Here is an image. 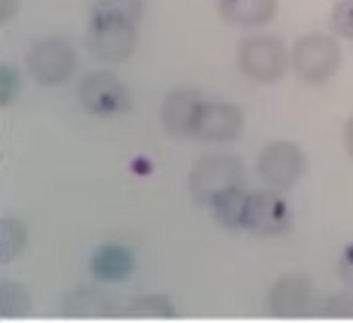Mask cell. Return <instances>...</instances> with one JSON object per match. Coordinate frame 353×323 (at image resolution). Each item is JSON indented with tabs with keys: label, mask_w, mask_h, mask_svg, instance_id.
I'll return each instance as SVG.
<instances>
[{
	"label": "cell",
	"mask_w": 353,
	"mask_h": 323,
	"mask_svg": "<svg viewBox=\"0 0 353 323\" xmlns=\"http://www.w3.org/2000/svg\"><path fill=\"white\" fill-rule=\"evenodd\" d=\"M27 247V227L21 220L9 218L0 224V250H3V262H15Z\"/></svg>",
	"instance_id": "cell-18"
},
{
	"label": "cell",
	"mask_w": 353,
	"mask_h": 323,
	"mask_svg": "<svg viewBox=\"0 0 353 323\" xmlns=\"http://www.w3.org/2000/svg\"><path fill=\"white\" fill-rule=\"evenodd\" d=\"M239 65L253 83H277L285 71V48L274 36H250L241 41Z\"/></svg>",
	"instance_id": "cell-5"
},
{
	"label": "cell",
	"mask_w": 353,
	"mask_h": 323,
	"mask_svg": "<svg viewBox=\"0 0 353 323\" xmlns=\"http://www.w3.org/2000/svg\"><path fill=\"white\" fill-rule=\"evenodd\" d=\"M80 103L88 115L94 118H112L127 112L130 106V92L127 85L112 74H88L85 80L80 83Z\"/></svg>",
	"instance_id": "cell-6"
},
{
	"label": "cell",
	"mask_w": 353,
	"mask_h": 323,
	"mask_svg": "<svg viewBox=\"0 0 353 323\" xmlns=\"http://www.w3.org/2000/svg\"><path fill=\"white\" fill-rule=\"evenodd\" d=\"M318 315L330 320H353V291H336L318 303Z\"/></svg>",
	"instance_id": "cell-19"
},
{
	"label": "cell",
	"mask_w": 353,
	"mask_h": 323,
	"mask_svg": "<svg viewBox=\"0 0 353 323\" xmlns=\"http://www.w3.org/2000/svg\"><path fill=\"white\" fill-rule=\"evenodd\" d=\"M148 0H97L92 6V21H124L139 24L145 15Z\"/></svg>",
	"instance_id": "cell-16"
},
{
	"label": "cell",
	"mask_w": 353,
	"mask_h": 323,
	"mask_svg": "<svg viewBox=\"0 0 353 323\" xmlns=\"http://www.w3.org/2000/svg\"><path fill=\"white\" fill-rule=\"evenodd\" d=\"M74 68H77V53H74L68 39L44 36L39 41H32V48L27 53V71L36 83L59 85V83L68 80Z\"/></svg>",
	"instance_id": "cell-3"
},
{
	"label": "cell",
	"mask_w": 353,
	"mask_h": 323,
	"mask_svg": "<svg viewBox=\"0 0 353 323\" xmlns=\"http://www.w3.org/2000/svg\"><path fill=\"white\" fill-rule=\"evenodd\" d=\"M203 100L197 92H189V88H180V92L168 94L162 106V127L171 132L174 138H185L194 136V121L201 115Z\"/></svg>",
	"instance_id": "cell-11"
},
{
	"label": "cell",
	"mask_w": 353,
	"mask_h": 323,
	"mask_svg": "<svg viewBox=\"0 0 353 323\" xmlns=\"http://www.w3.org/2000/svg\"><path fill=\"white\" fill-rule=\"evenodd\" d=\"M92 273L101 282H121L132 273V253L121 244H103L92 256Z\"/></svg>",
	"instance_id": "cell-13"
},
{
	"label": "cell",
	"mask_w": 353,
	"mask_h": 323,
	"mask_svg": "<svg viewBox=\"0 0 353 323\" xmlns=\"http://www.w3.org/2000/svg\"><path fill=\"white\" fill-rule=\"evenodd\" d=\"M3 3V9H0V18L3 21H12L18 15V0H0Z\"/></svg>",
	"instance_id": "cell-24"
},
{
	"label": "cell",
	"mask_w": 353,
	"mask_h": 323,
	"mask_svg": "<svg viewBox=\"0 0 353 323\" xmlns=\"http://www.w3.org/2000/svg\"><path fill=\"white\" fill-rule=\"evenodd\" d=\"M241 185H245L241 159L239 156H227V153L203 156L189 176V188L197 203H212L218 194L230 191V188H241Z\"/></svg>",
	"instance_id": "cell-1"
},
{
	"label": "cell",
	"mask_w": 353,
	"mask_h": 323,
	"mask_svg": "<svg viewBox=\"0 0 353 323\" xmlns=\"http://www.w3.org/2000/svg\"><path fill=\"white\" fill-rule=\"evenodd\" d=\"M218 12L233 27H259L274 18L277 0H218Z\"/></svg>",
	"instance_id": "cell-12"
},
{
	"label": "cell",
	"mask_w": 353,
	"mask_h": 323,
	"mask_svg": "<svg viewBox=\"0 0 353 323\" xmlns=\"http://www.w3.org/2000/svg\"><path fill=\"white\" fill-rule=\"evenodd\" d=\"M339 276H341V282H347L353 288V241L339 256Z\"/></svg>",
	"instance_id": "cell-23"
},
{
	"label": "cell",
	"mask_w": 353,
	"mask_h": 323,
	"mask_svg": "<svg viewBox=\"0 0 353 323\" xmlns=\"http://www.w3.org/2000/svg\"><path fill=\"white\" fill-rule=\"evenodd\" d=\"M112 306L115 300L109 297L103 288H94V285H80L65 297V311L68 315H112Z\"/></svg>",
	"instance_id": "cell-14"
},
{
	"label": "cell",
	"mask_w": 353,
	"mask_h": 323,
	"mask_svg": "<svg viewBox=\"0 0 353 323\" xmlns=\"http://www.w3.org/2000/svg\"><path fill=\"white\" fill-rule=\"evenodd\" d=\"M209 206H212V215H215V220L221 227H227V229H241V227H245V209H248L245 185H241V188H230V191L218 194Z\"/></svg>",
	"instance_id": "cell-15"
},
{
	"label": "cell",
	"mask_w": 353,
	"mask_h": 323,
	"mask_svg": "<svg viewBox=\"0 0 353 323\" xmlns=\"http://www.w3.org/2000/svg\"><path fill=\"white\" fill-rule=\"evenodd\" d=\"M136 24L124 21H92L88 30V50L103 62H124L136 50Z\"/></svg>",
	"instance_id": "cell-8"
},
{
	"label": "cell",
	"mask_w": 353,
	"mask_h": 323,
	"mask_svg": "<svg viewBox=\"0 0 353 323\" xmlns=\"http://www.w3.org/2000/svg\"><path fill=\"white\" fill-rule=\"evenodd\" d=\"M345 147H347V153L353 156V118L345 124Z\"/></svg>",
	"instance_id": "cell-25"
},
{
	"label": "cell",
	"mask_w": 353,
	"mask_h": 323,
	"mask_svg": "<svg viewBox=\"0 0 353 323\" xmlns=\"http://www.w3.org/2000/svg\"><path fill=\"white\" fill-rule=\"evenodd\" d=\"M292 227V206L280 191H253L248 194L245 229L256 236H283Z\"/></svg>",
	"instance_id": "cell-7"
},
{
	"label": "cell",
	"mask_w": 353,
	"mask_h": 323,
	"mask_svg": "<svg viewBox=\"0 0 353 323\" xmlns=\"http://www.w3.org/2000/svg\"><path fill=\"white\" fill-rule=\"evenodd\" d=\"M245 129V115L233 103H203L194 121V136L203 141H236Z\"/></svg>",
	"instance_id": "cell-9"
},
{
	"label": "cell",
	"mask_w": 353,
	"mask_h": 323,
	"mask_svg": "<svg viewBox=\"0 0 353 323\" xmlns=\"http://www.w3.org/2000/svg\"><path fill=\"white\" fill-rule=\"evenodd\" d=\"M292 65L303 83H327L333 80L339 65H341V50L336 39L321 36V32H309L294 41L292 50Z\"/></svg>",
	"instance_id": "cell-2"
},
{
	"label": "cell",
	"mask_w": 353,
	"mask_h": 323,
	"mask_svg": "<svg viewBox=\"0 0 353 323\" xmlns=\"http://www.w3.org/2000/svg\"><path fill=\"white\" fill-rule=\"evenodd\" d=\"M306 156L294 141H271L268 147L259 153L256 171L274 191H285L303 176Z\"/></svg>",
	"instance_id": "cell-4"
},
{
	"label": "cell",
	"mask_w": 353,
	"mask_h": 323,
	"mask_svg": "<svg viewBox=\"0 0 353 323\" xmlns=\"http://www.w3.org/2000/svg\"><path fill=\"white\" fill-rule=\"evenodd\" d=\"M3 311L9 317H18V315H27L30 311V294L24 285H18V282L3 285Z\"/></svg>",
	"instance_id": "cell-20"
},
{
	"label": "cell",
	"mask_w": 353,
	"mask_h": 323,
	"mask_svg": "<svg viewBox=\"0 0 353 323\" xmlns=\"http://www.w3.org/2000/svg\"><path fill=\"white\" fill-rule=\"evenodd\" d=\"M309 306H312V280L303 273L280 276L268 294V309L277 317H297Z\"/></svg>",
	"instance_id": "cell-10"
},
{
	"label": "cell",
	"mask_w": 353,
	"mask_h": 323,
	"mask_svg": "<svg viewBox=\"0 0 353 323\" xmlns=\"http://www.w3.org/2000/svg\"><path fill=\"white\" fill-rule=\"evenodd\" d=\"M330 30L341 39H353V0H339L330 12Z\"/></svg>",
	"instance_id": "cell-21"
},
{
	"label": "cell",
	"mask_w": 353,
	"mask_h": 323,
	"mask_svg": "<svg viewBox=\"0 0 353 323\" xmlns=\"http://www.w3.org/2000/svg\"><path fill=\"white\" fill-rule=\"evenodd\" d=\"M21 92V74L12 65H3L0 68V103H12Z\"/></svg>",
	"instance_id": "cell-22"
},
{
	"label": "cell",
	"mask_w": 353,
	"mask_h": 323,
	"mask_svg": "<svg viewBox=\"0 0 353 323\" xmlns=\"http://www.w3.org/2000/svg\"><path fill=\"white\" fill-rule=\"evenodd\" d=\"M130 315L132 317H174L176 315V309L171 303V297H165V294H145V297H132L130 300Z\"/></svg>",
	"instance_id": "cell-17"
}]
</instances>
